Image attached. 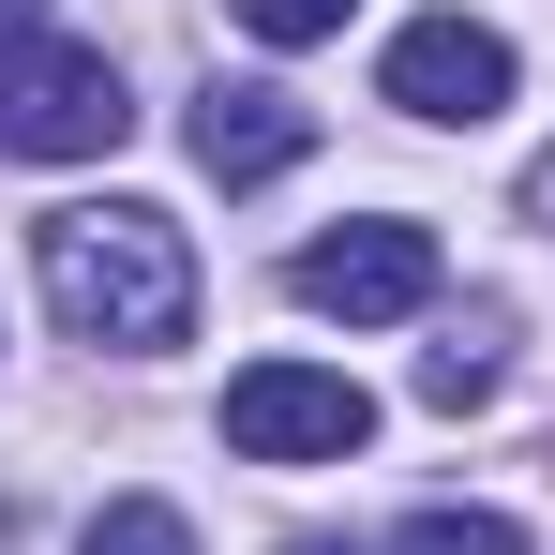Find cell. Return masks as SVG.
<instances>
[{"label": "cell", "instance_id": "obj_1", "mask_svg": "<svg viewBox=\"0 0 555 555\" xmlns=\"http://www.w3.org/2000/svg\"><path fill=\"white\" fill-rule=\"evenodd\" d=\"M30 271H46V315H61L76 346L151 361V346L195 331V241L151 210V195H76V210H46Z\"/></svg>", "mask_w": 555, "mask_h": 555}, {"label": "cell", "instance_id": "obj_2", "mask_svg": "<svg viewBox=\"0 0 555 555\" xmlns=\"http://www.w3.org/2000/svg\"><path fill=\"white\" fill-rule=\"evenodd\" d=\"M135 135V91H120V61L105 46H15L0 61V151H30V166H91Z\"/></svg>", "mask_w": 555, "mask_h": 555}, {"label": "cell", "instance_id": "obj_3", "mask_svg": "<svg viewBox=\"0 0 555 555\" xmlns=\"http://www.w3.org/2000/svg\"><path fill=\"white\" fill-rule=\"evenodd\" d=\"M375 436V390L331 361H241L225 375V451L241 465H346Z\"/></svg>", "mask_w": 555, "mask_h": 555}, {"label": "cell", "instance_id": "obj_4", "mask_svg": "<svg viewBox=\"0 0 555 555\" xmlns=\"http://www.w3.org/2000/svg\"><path fill=\"white\" fill-rule=\"evenodd\" d=\"M511 76H526V61H511V30L451 0V15H405V30H390V61H375V105H405V120L465 135V120H495V105H511Z\"/></svg>", "mask_w": 555, "mask_h": 555}, {"label": "cell", "instance_id": "obj_5", "mask_svg": "<svg viewBox=\"0 0 555 555\" xmlns=\"http://www.w3.org/2000/svg\"><path fill=\"white\" fill-rule=\"evenodd\" d=\"M285 300H300V315H346V331L421 315V300H436V225H331V241L285 256Z\"/></svg>", "mask_w": 555, "mask_h": 555}, {"label": "cell", "instance_id": "obj_6", "mask_svg": "<svg viewBox=\"0 0 555 555\" xmlns=\"http://www.w3.org/2000/svg\"><path fill=\"white\" fill-rule=\"evenodd\" d=\"M300 151H315V105L285 91V76H210V91H195V166H210L225 195L285 181Z\"/></svg>", "mask_w": 555, "mask_h": 555}, {"label": "cell", "instance_id": "obj_7", "mask_svg": "<svg viewBox=\"0 0 555 555\" xmlns=\"http://www.w3.org/2000/svg\"><path fill=\"white\" fill-rule=\"evenodd\" d=\"M480 390H495V315H451V331H436V346H421V405H480Z\"/></svg>", "mask_w": 555, "mask_h": 555}, {"label": "cell", "instance_id": "obj_8", "mask_svg": "<svg viewBox=\"0 0 555 555\" xmlns=\"http://www.w3.org/2000/svg\"><path fill=\"white\" fill-rule=\"evenodd\" d=\"M76 555H195V526L166 511V495H105L91 526H76Z\"/></svg>", "mask_w": 555, "mask_h": 555}, {"label": "cell", "instance_id": "obj_9", "mask_svg": "<svg viewBox=\"0 0 555 555\" xmlns=\"http://www.w3.org/2000/svg\"><path fill=\"white\" fill-rule=\"evenodd\" d=\"M390 555H526V526H511V511H405Z\"/></svg>", "mask_w": 555, "mask_h": 555}, {"label": "cell", "instance_id": "obj_10", "mask_svg": "<svg viewBox=\"0 0 555 555\" xmlns=\"http://www.w3.org/2000/svg\"><path fill=\"white\" fill-rule=\"evenodd\" d=\"M225 15H241L256 46H331V30H346L361 0H225Z\"/></svg>", "mask_w": 555, "mask_h": 555}, {"label": "cell", "instance_id": "obj_11", "mask_svg": "<svg viewBox=\"0 0 555 555\" xmlns=\"http://www.w3.org/2000/svg\"><path fill=\"white\" fill-rule=\"evenodd\" d=\"M15 46H46V0H0V61H15Z\"/></svg>", "mask_w": 555, "mask_h": 555}, {"label": "cell", "instance_id": "obj_12", "mask_svg": "<svg viewBox=\"0 0 555 555\" xmlns=\"http://www.w3.org/2000/svg\"><path fill=\"white\" fill-rule=\"evenodd\" d=\"M526 210H541V225H555V151H541V166H526Z\"/></svg>", "mask_w": 555, "mask_h": 555}, {"label": "cell", "instance_id": "obj_13", "mask_svg": "<svg viewBox=\"0 0 555 555\" xmlns=\"http://www.w3.org/2000/svg\"><path fill=\"white\" fill-rule=\"evenodd\" d=\"M285 555H361V541H285Z\"/></svg>", "mask_w": 555, "mask_h": 555}]
</instances>
